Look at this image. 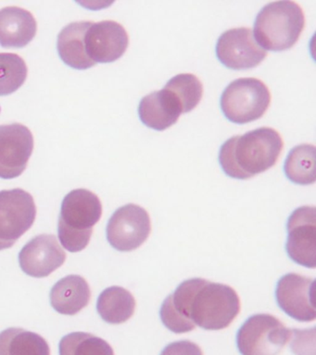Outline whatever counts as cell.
<instances>
[{
	"mask_svg": "<svg viewBox=\"0 0 316 355\" xmlns=\"http://www.w3.org/2000/svg\"><path fill=\"white\" fill-rule=\"evenodd\" d=\"M240 312V300L234 288L195 277L183 282L165 300L160 315L165 327L182 334L196 326L206 330L226 329Z\"/></svg>",
	"mask_w": 316,
	"mask_h": 355,
	"instance_id": "6da1fadb",
	"label": "cell"
},
{
	"mask_svg": "<svg viewBox=\"0 0 316 355\" xmlns=\"http://www.w3.org/2000/svg\"><path fill=\"white\" fill-rule=\"evenodd\" d=\"M283 147V139L276 130L262 127L224 141L219 162L227 176L248 180L276 165Z\"/></svg>",
	"mask_w": 316,
	"mask_h": 355,
	"instance_id": "7a4b0ae2",
	"label": "cell"
},
{
	"mask_svg": "<svg viewBox=\"0 0 316 355\" xmlns=\"http://www.w3.org/2000/svg\"><path fill=\"white\" fill-rule=\"evenodd\" d=\"M102 216L101 200L87 189H76L63 199L58 235L68 252H81L90 243L93 227Z\"/></svg>",
	"mask_w": 316,
	"mask_h": 355,
	"instance_id": "3957f363",
	"label": "cell"
},
{
	"mask_svg": "<svg viewBox=\"0 0 316 355\" xmlns=\"http://www.w3.org/2000/svg\"><path fill=\"white\" fill-rule=\"evenodd\" d=\"M304 26L303 10L298 3L288 0L271 2L258 13L253 35L263 49L284 51L298 42Z\"/></svg>",
	"mask_w": 316,
	"mask_h": 355,
	"instance_id": "277c9868",
	"label": "cell"
},
{
	"mask_svg": "<svg viewBox=\"0 0 316 355\" xmlns=\"http://www.w3.org/2000/svg\"><path fill=\"white\" fill-rule=\"evenodd\" d=\"M271 103L267 85L257 78H240L230 83L222 94L220 105L233 123L246 124L265 115Z\"/></svg>",
	"mask_w": 316,
	"mask_h": 355,
	"instance_id": "5b68a950",
	"label": "cell"
},
{
	"mask_svg": "<svg viewBox=\"0 0 316 355\" xmlns=\"http://www.w3.org/2000/svg\"><path fill=\"white\" fill-rule=\"evenodd\" d=\"M292 330L276 316L258 313L238 329L237 346L241 355H277L287 345Z\"/></svg>",
	"mask_w": 316,
	"mask_h": 355,
	"instance_id": "8992f818",
	"label": "cell"
},
{
	"mask_svg": "<svg viewBox=\"0 0 316 355\" xmlns=\"http://www.w3.org/2000/svg\"><path fill=\"white\" fill-rule=\"evenodd\" d=\"M37 218L33 196L23 189L0 191V251L15 245Z\"/></svg>",
	"mask_w": 316,
	"mask_h": 355,
	"instance_id": "52a82bcc",
	"label": "cell"
},
{
	"mask_svg": "<svg viewBox=\"0 0 316 355\" xmlns=\"http://www.w3.org/2000/svg\"><path fill=\"white\" fill-rule=\"evenodd\" d=\"M151 232V216L135 204L124 205L113 213L108 222L107 240L120 252H131L148 240Z\"/></svg>",
	"mask_w": 316,
	"mask_h": 355,
	"instance_id": "ba28073f",
	"label": "cell"
},
{
	"mask_svg": "<svg viewBox=\"0 0 316 355\" xmlns=\"http://www.w3.org/2000/svg\"><path fill=\"white\" fill-rule=\"evenodd\" d=\"M216 55L226 68L244 71L262 63L267 51L258 44L251 28L240 27L222 33L216 44Z\"/></svg>",
	"mask_w": 316,
	"mask_h": 355,
	"instance_id": "9c48e42d",
	"label": "cell"
},
{
	"mask_svg": "<svg viewBox=\"0 0 316 355\" xmlns=\"http://www.w3.org/2000/svg\"><path fill=\"white\" fill-rule=\"evenodd\" d=\"M34 150L31 130L21 123L0 125V178L15 179L26 171Z\"/></svg>",
	"mask_w": 316,
	"mask_h": 355,
	"instance_id": "30bf717a",
	"label": "cell"
},
{
	"mask_svg": "<svg viewBox=\"0 0 316 355\" xmlns=\"http://www.w3.org/2000/svg\"><path fill=\"white\" fill-rule=\"evenodd\" d=\"M285 250L290 259L308 268L316 266V209L315 207L297 208L288 224Z\"/></svg>",
	"mask_w": 316,
	"mask_h": 355,
	"instance_id": "8fae6325",
	"label": "cell"
},
{
	"mask_svg": "<svg viewBox=\"0 0 316 355\" xmlns=\"http://www.w3.org/2000/svg\"><path fill=\"white\" fill-rule=\"evenodd\" d=\"M315 280L310 277L295 273L285 275L277 282V304L288 315L297 321H315Z\"/></svg>",
	"mask_w": 316,
	"mask_h": 355,
	"instance_id": "7c38bea8",
	"label": "cell"
},
{
	"mask_svg": "<svg viewBox=\"0 0 316 355\" xmlns=\"http://www.w3.org/2000/svg\"><path fill=\"white\" fill-rule=\"evenodd\" d=\"M85 51L95 63H112L126 53L129 36L123 25L115 21L91 24L85 36Z\"/></svg>",
	"mask_w": 316,
	"mask_h": 355,
	"instance_id": "4fadbf2b",
	"label": "cell"
},
{
	"mask_svg": "<svg viewBox=\"0 0 316 355\" xmlns=\"http://www.w3.org/2000/svg\"><path fill=\"white\" fill-rule=\"evenodd\" d=\"M66 254L57 238L41 234L26 244L19 254L22 270L33 277H46L65 263Z\"/></svg>",
	"mask_w": 316,
	"mask_h": 355,
	"instance_id": "5bb4252c",
	"label": "cell"
},
{
	"mask_svg": "<svg viewBox=\"0 0 316 355\" xmlns=\"http://www.w3.org/2000/svg\"><path fill=\"white\" fill-rule=\"evenodd\" d=\"M181 114L178 101L165 87L144 96L138 107V115L142 123L159 132L176 124Z\"/></svg>",
	"mask_w": 316,
	"mask_h": 355,
	"instance_id": "9a60e30c",
	"label": "cell"
},
{
	"mask_svg": "<svg viewBox=\"0 0 316 355\" xmlns=\"http://www.w3.org/2000/svg\"><path fill=\"white\" fill-rule=\"evenodd\" d=\"M38 24L30 11L18 7L0 10V46L22 49L37 35Z\"/></svg>",
	"mask_w": 316,
	"mask_h": 355,
	"instance_id": "2e32d148",
	"label": "cell"
},
{
	"mask_svg": "<svg viewBox=\"0 0 316 355\" xmlns=\"http://www.w3.org/2000/svg\"><path fill=\"white\" fill-rule=\"evenodd\" d=\"M51 304L53 309L65 315H74L87 307L91 291L87 280L78 275L63 277L52 287Z\"/></svg>",
	"mask_w": 316,
	"mask_h": 355,
	"instance_id": "e0dca14e",
	"label": "cell"
},
{
	"mask_svg": "<svg viewBox=\"0 0 316 355\" xmlns=\"http://www.w3.org/2000/svg\"><path fill=\"white\" fill-rule=\"evenodd\" d=\"M91 24V21L72 22L58 35L57 49L60 60L71 68L82 71L96 64L85 51V36Z\"/></svg>",
	"mask_w": 316,
	"mask_h": 355,
	"instance_id": "ac0fdd59",
	"label": "cell"
},
{
	"mask_svg": "<svg viewBox=\"0 0 316 355\" xmlns=\"http://www.w3.org/2000/svg\"><path fill=\"white\" fill-rule=\"evenodd\" d=\"M135 300L126 288L113 286L104 290L99 296L97 310L107 323L123 324L134 315Z\"/></svg>",
	"mask_w": 316,
	"mask_h": 355,
	"instance_id": "d6986e66",
	"label": "cell"
},
{
	"mask_svg": "<svg viewBox=\"0 0 316 355\" xmlns=\"http://www.w3.org/2000/svg\"><path fill=\"white\" fill-rule=\"evenodd\" d=\"M0 355H51V348L42 336L10 327L0 333Z\"/></svg>",
	"mask_w": 316,
	"mask_h": 355,
	"instance_id": "ffe728a7",
	"label": "cell"
},
{
	"mask_svg": "<svg viewBox=\"0 0 316 355\" xmlns=\"http://www.w3.org/2000/svg\"><path fill=\"white\" fill-rule=\"evenodd\" d=\"M285 176L291 182L299 185L313 184L315 175V146L302 144L288 153L284 164Z\"/></svg>",
	"mask_w": 316,
	"mask_h": 355,
	"instance_id": "44dd1931",
	"label": "cell"
},
{
	"mask_svg": "<svg viewBox=\"0 0 316 355\" xmlns=\"http://www.w3.org/2000/svg\"><path fill=\"white\" fill-rule=\"evenodd\" d=\"M59 352L60 355H115L106 340L85 332L65 336L60 340Z\"/></svg>",
	"mask_w": 316,
	"mask_h": 355,
	"instance_id": "7402d4cb",
	"label": "cell"
},
{
	"mask_svg": "<svg viewBox=\"0 0 316 355\" xmlns=\"http://www.w3.org/2000/svg\"><path fill=\"white\" fill-rule=\"evenodd\" d=\"M176 97L183 113L192 111L203 96V85L194 74L181 73L168 80L165 86Z\"/></svg>",
	"mask_w": 316,
	"mask_h": 355,
	"instance_id": "603a6c76",
	"label": "cell"
},
{
	"mask_svg": "<svg viewBox=\"0 0 316 355\" xmlns=\"http://www.w3.org/2000/svg\"><path fill=\"white\" fill-rule=\"evenodd\" d=\"M28 73L26 61L17 54L0 53V96H9L26 82Z\"/></svg>",
	"mask_w": 316,
	"mask_h": 355,
	"instance_id": "cb8c5ba5",
	"label": "cell"
},
{
	"mask_svg": "<svg viewBox=\"0 0 316 355\" xmlns=\"http://www.w3.org/2000/svg\"><path fill=\"white\" fill-rule=\"evenodd\" d=\"M160 355H203L201 347L190 340H179L168 344Z\"/></svg>",
	"mask_w": 316,
	"mask_h": 355,
	"instance_id": "d4e9b609",
	"label": "cell"
}]
</instances>
